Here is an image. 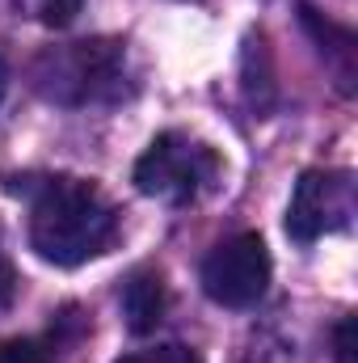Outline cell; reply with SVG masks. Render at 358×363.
<instances>
[{"mask_svg":"<svg viewBox=\"0 0 358 363\" xmlns=\"http://www.w3.org/2000/svg\"><path fill=\"white\" fill-rule=\"evenodd\" d=\"M224 174L215 148L181 135V131H165L148 144V152L135 161V186L139 194L169 203V207H185L198 203Z\"/></svg>","mask_w":358,"mask_h":363,"instance_id":"obj_3","label":"cell"},{"mask_svg":"<svg viewBox=\"0 0 358 363\" xmlns=\"http://www.w3.org/2000/svg\"><path fill=\"white\" fill-rule=\"evenodd\" d=\"M127 47L114 38H85L47 47L34 64V89L55 106H105L127 97Z\"/></svg>","mask_w":358,"mask_h":363,"instance_id":"obj_2","label":"cell"},{"mask_svg":"<svg viewBox=\"0 0 358 363\" xmlns=\"http://www.w3.org/2000/svg\"><path fill=\"white\" fill-rule=\"evenodd\" d=\"M299 21L308 26V34L321 43V51H329L333 55V68H337V85L342 93L354 89V34L346 30V26H337V21H329V17H321L316 9H299Z\"/></svg>","mask_w":358,"mask_h":363,"instance_id":"obj_7","label":"cell"},{"mask_svg":"<svg viewBox=\"0 0 358 363\" xmlns=\"http://www.w3.org/2000/svg\"><path fill=\"white\" fill-rule=\"evenodd\" d=\"M337 342V363H354V317H342V325L333 330Z\"/></svg>","mask_w":358,"mask_h":363,"instance_id":"obj_11","label":"cell"},{"mask_svg":"<svg viewBox=\"0 0 358 363\" xmlns=\"http://www.w3.org/2000/svg\"><path fill=\"white\" fill-rule=\"evenodd\" d=\"M17 300V267L0 254V313Z\"/></svg>","mask_w":358,"mask_h":363,"instance_id":"obj_12","label":"cell"},{"mask_svg":"<svg viewBox=\"0 0 358 363\" xmlns=\"http://www.w3.org/2000/svg\"><path fill=\"white\" fill-rule=\"evenodd\" d=\"M4 89H8V68H4V60H0V101H4Z\"/></svg>","mask_w":358,"mask_h":363,"instance_id":"obj_13","label":"cell"},{"mask_svg":"<svg viewBox=\"0 0 358 363\" xmlns=\"http://www.w3.org/2000/svg\"><path fill=\"white\" fill-rule=\"evenodd\" d=\"M165 308H169V291L156 271H135L122 283V317H127L131 334H139V338L152 334L165 321Z\"/></svg>","mask_w":358,"mask_h":363,"instance_id":"obj_6","label":"cell"},{"mask_svg":"<svg viewBox=\"0 0 358 363\" xmlns=\"http://www.w3.org/2000/svg\"><path fill=\"white\" fill-rule=\"evenodd\" d=\"M358 211L354 178L346 169H308L295 182L291 207H287V233L299 245H312L329 233L350 228Z\"/></svg>","mask_w":358,"mask_h":363,"instance_id":"obj_4","label":"cell"},{"mask_svg":"<svg viewBox=\"0 0 358 363\" xmlns=\"http://www.w3.org/2000/svg\"><path fill=\"white\" fill-rule=\"evenodd\" d=\"M114 363H202V355L181 347V342H161V347H148V351H131V355H122Z\"/></svg>","mask_w":358,"mask_h":363,"instance_id":"obj_9","label":"cell"},{"mask_svg":"<svg viewBox=\"0 0 358 363\" xmlns=\"http://www.w3.org/2000/svg\"><path fill=\"white\" fill-rule=\"evenodd\" d=\"M114 233H118V211L93 182L47 178L34 190L30 245L42 262L81 267L110 250Z\"/></svg>","mask_w":358,"mask_h":363,"instance_id":"obj_1","label":"cell"},{"mask_svg":"<svg viewBox=\"0 0 358 363\" xmlns=\"http://www.w3.org/2000/svg\"><path fill=\"white\" fill-rule=\"evenodd\" d=\"M270 287V250L258 233L219 241L202 262V291L224 308H253Z\"/></svg>","mask_w":358,"mask_h":363,"instance_id":"obj_5","label":"cell"},{"mask_svg":"<svg viewBox=\"0 0 358 363\" xmlns=\"http://www.w3.org/2000/svg\"><path fill=\"white\" fill-rule=\"evenodd\" d=\"M51 351L38 338H4L0 342V363H47Z\"/></svg>","mask_w":358,"mask_h":363,"instance_id":"obj_10","label":"cell"},{"mask_svg":"<svg viewBox=\"0 0 358 363\" xmlns=\"http://www.w3.org/2000/svg\"><path fill=\"white\" fill-rule=\"evenodd\" d=\"M13 4H17L25 17H34V21L51 26V30H64V26L76 21V13H81L85 0H13Z\"/></svg>","mask_w":358,"mask_h":363,"instance_id":"obj_8","label":"cell"}]
</instances>
